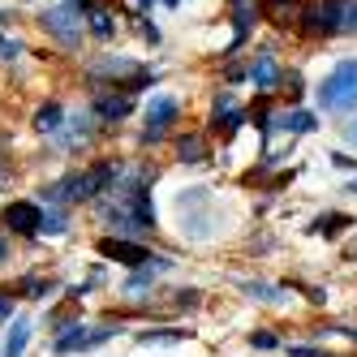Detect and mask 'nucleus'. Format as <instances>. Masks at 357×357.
<instances>
[{
	"mask_svg": "<svg viewBox=\"0 0 357 357\" xmlns=\"http://www.w3.org/2000/svg\"><path fill=\"white\" fill-rule=\"evenodd\" d=\"M43 233H47V237L69 233V215H65V207H43Z\"/></svg>",
	"mask_w": 357,
	"mask_h": 357,
	"instance_id": "9d476101",
	"label": "nucleus"
},
{
	"mask_svg": "<svg viewBox=\"0 0 357 357\" xmlns=\"http://www.w3.org/2000/svg\"><path fill=\"white\" fill-rule=\"evenodd\" d=\"M289 357H336V353H323V349H310V344H301V349H289Z\"/></svg>",
	"mask_w": 357,
	"mask_h": 357,
	"instance_id": "6ab92c4d",
	"label": "nucleus"
},
{
	"mask_svg": "<svg viewBox=\"0 0 357 357\" xmlns=\"http://www.w3.org/2000/svg\"><path fill=\"white\" fill-rule=\"evenodd\" d=\"M0 220H5V228H9V233H17V237H39L43 233V207H39V202H31V198L9 202Z\"/></svg>",
	"mask_w": 357,
	"mask_h": 357,
	"instance_id": "20e7f679",
	"label": "nucleus"
},
{
	"mask_svg": "<svg viewBox=\"0 0 357 357\" xmlns=\"http://www.w3.org/2000/svg\"><path fill=\"white\" fill-rule=\"evenodd\" d=\"M250 344H254V349H275L280 340L271 336V331H254V336H250Z\"/></svg>",
	"mask_w": 357,
	"mask_h": 357,
	"instance_id": "dca6fc26",
	"label": "nucleus"
},
{
	"mask_svg": "<svg viewBox=\"0 0 357 357\" xmlns=\"http://www.w3.org/2000/svg\"><path fill=\"white\" fill-rule=\"evenodd\" d=\"M5 319H13V293L0 289V323H5Z\"/></svg>",
	"mask_w": 357,
	"mask_h": 357,
	"instance_id": "a211bd4d",
	"label": "nucleus"
},
{
	"mask_svg": "<svg viewBox=\"0 0 357 357\" xmlns=\"http://www.w3.org/2000/svg\"><path fill=\"white\" fill-rule=\"evenodd\" d=\"M245 297H254V301H267V305L284 301V293H275L271 284H259V280H245Z\"/></svg>",
	"mask_w": 357,
	"mask_h": 357,
	"instance_id": "4468645a",
	"label": "nucleus"
},
{
	"mask_svg": "<svg viewBox=\"0 0 357 357\" xmlns=\"http://www.w3.org/2000/svg\"><path fill=\"white\" fill-rule=\"evenodd\" d=\"M39 22H43V31L56 35L65 47H78V39H82V22H78V13H73V5H69V9H47Z\"/></svg>",
	"mask_w": 357,
	"mask_h": 357,
	"instance_id": "39448f33",
	"label": "nucleus"
},
{
	"mask_svg": "<svg viewBox=\"0 0 357 357\" xmlns=\"http://www.w3.org/2000/svg\"><path fill=\"white\" fill-rule=\"evenodd\" d=\"M176 116H181V99H176V95H155V99L146 104V112H142V121H146L142 142H146V146L160 142L172 125H176Z\"/></svg>",
	"mask_w": 357,
	"mask_h": 357,
	"instance_id": "f03ea898",
	"label": "nucleus"
},
{
	"mask_svg": "<svg viewBox=\"0 0 357 357\" xmlns=\"http://www.w3.org/2000/svg\"><path fill=\"white\" fill-rule=\"evenodd\" d=\"M91 112H95V121L116 125V121H125V116L134 112V99H130V91H99L95 104H91Z\"/></svg>",
	"mask_w": 357,
	"mask_h": 357,
	"instance_id": "423d86ee",
	"label": "nucleus"
},
{
	"mask_svg": "<svg viewBox=\"0 0 357 357\" xmlns=\"http://www.w3.org/2000/svg\"><path fill=\"white\" fill-rule=\"evenodd\" d=\"M0 56H9V61H13V56H22V43H17V39H5V35H0Z\"/></svg>",
	"mask_w": 357,
	"mask_h": 357,
	"instance_id": "f3484780",
	"label": "nucleus"
},
{
	"mask_svg": "<svg viewBox=\"0 0 357 357\" xmlns=\"http://www.w3.org/2000/svg\"><path fill=\"white\" fill-rule=\"evenodd\" d=\"M26 344H31V319H26V314H13V319H9L5 349H0V353H5V357H22V353H26Z\"/></svg>",
	"mask_w": 357,
	"mask_h": 357,
	"instance_id": "0eeeda50",
	"label": "nucleus"
},
{
	"mask_svg": "<svg viewBox=\"0 0 357 357\" xmlns=\"http://www.w3.org/2000/svg\"><path fill=\"white\" fill-rule=\"evenodd\" d=\"M86 17H91V31H95L99 39H112V35H116V22H112L108 9H91Z\"/></svg>",
	"mask_w": 357,
	"mask_h": 357,
	"instance_id": "f8f14e48",
	"label": "nucleus"
},
{
	"mask_svg": "<svg viewBox=\"0 0 357 357\" xmlns=\"http://www.w3.org/2000/svg\"><path fill=\"white\" fill-rule=\"evenodd\" d=\"M65 121H69V116H65V108H61V104H52V99L35 108V130H39V134H61V130H65Z\"/></svg>",
	"mask_w": 357,
	"mask_h": 357,
	"instance_id": "1a4fd4ad",
	"label": "nucleus"
},
{
	"mask_svg": "<svg viewBox=\"0 0 357 357\" xmlns=\"http://www.w3.org/2000/svg\"><path fill=\"white\" fill-rule=\"evenodd\" d=\"M349 190H353V194H357V181H349Z\"/></svg>",
	"mask_w": 357,
	"mask_h": 357,
	"instance_id": "4be33fe9",
	"label": "nucleus"
},
{
	"mask_svg": "<svg viewBox=\"0 0 357 357\" xmlns=\"http://www.w3.org/2000/svg\"><path fill=\"white\" fill-rule=\"evenodd\" d=\"M327 224H314V233H340V228H349L353 220L349 215H323Z\"/></svg>",
	"mask_w": 357,
	"mask_h": 357,
	"instance_id": "2eb2a0df",
	"label": "nucleus"
},
{
	"mask_svg": "<svg viewBox=\"0 0 357 357\" xmlns=\"http://www.w3.org/2000/svg\"><path fill=\"white\" fill-rule=\"evenodd\" d=\"M5 259H9V237L0 233V263H5Z\"/></svg>",
	"mask_w": 357,
	"mask_h": 357,
	"instance_id": "412c9836",
	"label": "nucleus"
},
{
	"mask_svg": "<svg viewBox=\"0 0 357 357\" xmlns=\"http://www.w3.org/2000/svg\"><path fill=\"white\" fill-rule=\"evenodd\" d=\"M176 155H181L185 164H198V160H202V138H198V134L176 138Z\"/></svg>",
	"mask_w": 357,
	"mask_h": 357,
	"instance_id": "ddd939ff",
	"label": "nucleus"
},
{
	"mask_svg": "<svg viewBox=\"0 0 357 357\" xmlns=\"http://www.w3.org/2000/svg\"><path fill=\"white\" fill-rule=\"evenodd\" d=\"M99 254L112 263H125V267H155V250H146L138 237H104L99 241Z\"/></svg>",
	"mask_w": 357,
	"mask_h": 357,
	"instance_id": "7ed1b4c3",
	"label": "nucleus"
},
{
	"mask_svg": "<svg viewBox=\"0 0 357 357\" xmlns=\"http://www.w3.org/2000/svg\"><path fill=\"white\" fill-rule=\"evenodd\" d=\"M250 82H254V86H259V91H275L280 82H284V73H280V65H275V61H271V56L263 52L259 61H254V65H250Z\"/></svg>",
	"mask_w": 357,
	"mask_h": 357,
	"instance_id": "6e6552de",
	"label": "nucleus"
},
{
	"mask_svg": "<svg viewBox=\"0 0 357 357\" xmlns=\"http://www.w3.org/2000/svg\"><path fill=\"white\" fill-rule=\"evenodd\" d=\"M314 116L310 112H284V116H280V130H289V134H305V130H314Z\"/></svg>",
	"mask_w": 357,
	"mask_h": 357,
	"instance_id": "9b49d317",
	"label": "nucleus"
},
{
	"mask_svg": "<svg viewBox=\"0 0 357 357\" xmlns=\"http://www.w3.org/2000/svg\"><path fill=\"white\" fill-rule=\"evenodd\" d=\"M314 99H319L323 112H353V108H357V61H353V56L340 61V65L319 82Z\"/></svg>",
	"mask_w": 357,
	"mask_h": 357,
	"instance_id": "f257e3e1",
	"label": "nucleus"
},
{
	"mask_svg": "<svg viewBox=\"0 0 357 357\" xmlns=\"http://www.w3.org/2000/svg\"><path fill=\"white\" fill-rule=\"evenodd\" d=\"M344 138H349V142H353V146H357V116H353V121H349V125H344Z\"/></svg>",
	"mask_w": 357,
	"mask_h": 357,
	"instance_id": "aec40b11",
	"label": "nucleus"
}]
</instances>
